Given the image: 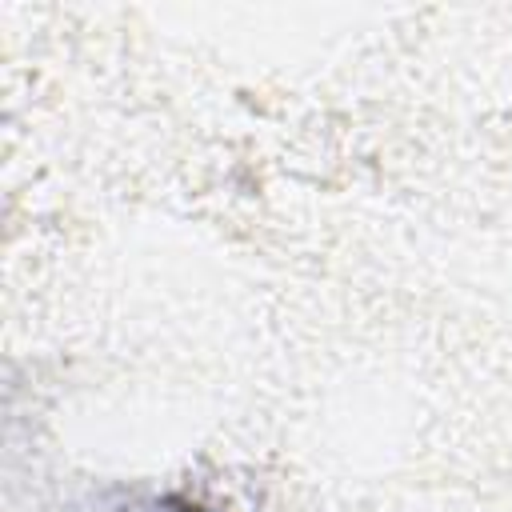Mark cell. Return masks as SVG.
Returning <instances> with one entry per match:
<instances>
[{
    "instance_id": "cell-1",
    "label": "cell",
    "mask_w": 512,
    "mask_h": 512,
    "mask_svg": "<svg viewBox=\"0 0 512 512\" xmlns=\"http://www.w3.org/2000/svg\"><path fill=\"white\" fill-rule=\"evenodd\" d=\"M116 512H216V508H208V504H200L184 492H148V496L124 500Z\"/></svg>"
}]
</instances>
